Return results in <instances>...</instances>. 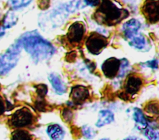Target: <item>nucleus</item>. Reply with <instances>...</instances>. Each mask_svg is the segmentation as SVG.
Wrapping results in <instances>:
<instances>
[{"mask_svg":"<svg viewBox=\"0 0 159 140\" xmlns=\"http://www.w3.org/2000/svg\"><path fill=\"white\" fill-rule=\"evenodd\" d=\"M6 111V106L5 103L2 97L0 95V115L2 114Z\"/></svg>","mask_w":159,"mask_h":140,"instance_id":"nucleus-28","label":"nucleus"},{"mask_svg":"<svg viewBox=\"0 0 159 140\" xmlns=\"http://www.w3.org/2000/svg\"><path fill=\"white\" fill-rule=\"evenodd\" d=\"M129 44L135 48V49L139 50H143L145 49L147 41L145 37L141 34H136L134 36H133L132 38L130 39V41L129 42Z\"/></svg>","mask_w":159,"mask_h":140,"instance_id":"nucleus-16","label":"nucleus"},{"mask_svg":"<svg viewBox=\"0 0 159 140\" xmlns=\"http://www.w3.org/2000/svg\"><path fill=\"white\" fill-rule=\"evenodd\" d=\"M17 17L15 14L11 11H8L5 15L3 19V27L4 28H10L14 26L17 22Z\"/></svg>","mask_w":159,"mask_h":140,"instance_id":"nucleus-18","label":"nucleus"},{"mask_svg":"<svg viewBox=\"0 0 159 140\" xmlns=\"http://www.w3.org/2000/svg\"><path fill=\"white\" fill-rule=\"evenodd\" d=\"M50 4V0H39L38 5L40 9L45 10L49 7Z\"/></svg>","mask_w":159,"mask_h":140,"instance_id":"nucleus-26","label":"nucleus"},{"mask_svg":"<svg viewBox=\"0 0 159 140\" xmlns=\"http://www.w3.org/2000/svg\"><path fill=\"white\" fill-rule=\"evenodd\" d=\"M114 121V114L109 110H102L98 113V119L95 126L98 128H102L104 126L109 124Z\"/></svg>","mask_w":159,"mask_h":140,"instance_id":"nucleus-14","label":"nucleus"},{"mask_svg":"<svg viewBox=\"0 0 159 140\" xmlns=\"http://www.w3.org/2000/svg\"><path fill=\"white\" fill-rule=\"evenodd\" d=\"M34 121V115L31 111L23 107L16 110L9 119V126L12 128H21L30 126Z\"/></svg>","mask_w":159,"mask_h":140,"instance_id":"nucleus-4","label":"nucleus"},{"mask_svg":"<svg viewBox=\"0 0 159 140\" xmlns=\"http://www.w3.org/2000/svg\"><path fill=\"white\" fill-rule=\"evenodd\" d=\"M143 66L147 67H150L153 69H157L158 68V62L157 59H153L152 60H148L147 61L143 63Z\"/></svg>","mask_w":159,"mask_h":140,"instance_id":"nucleus-25","label":"nucleus"},{"mask_svg":"<svg viewBox=\"0 0 159 140\" xmlns=\"http://www.w3.org/2000/svg\"><path fill=\"white\" fill-rule=\"evenodd\" d=\"M99 140H110V139L105 138H102V139H99Z\"/></svg>","mask_w":159,"mask_h":140,"instance_id":"nucleus-31","label":"nucleus"},{"mask_svg":"<svg viewBox=\"0 0 159 140\" xmlns=\"http://www.w3.org/2000/svg\"><path fill=\"white\" fill-rule=\"evenodd\" d=\"M0 90H1V85H0Z\"/></svg>","mask_w":159,"mask_h":140,"instance_id":"nucleus-32","label":"nucleus"},{"mask_svg":"<svg viewBox=\"0 0 159 140\" xmlns=\"http://www.w3.org/2000/svg\"><path fill=\"white\" fill-rule=\"evenodd\" d=\"M120 60L116 57H110L106 59L101 66V69L105 77L113 78L119 73Z\"/></svg>","mask_w":159,"mask_h":140,"instance_id":"nucleus-8","label":"nucleus"},{"mask_svg":"<svg viewBox=\"0 0 159 140\" xmlns=\"http://www.w3.org/2000/svg\"><path fill=\"white\" fill-rule=\"evenodd\" d=\"M5 34V30L3 26H0V37L3 36Z\"/></svg>","mask_w":159,"mask_h":140,"instance_id":"nucleus-29","label":"nucleus"},{"mask_svg":"<svg viewBox=\"0 0 159 140\" xmlns=\"http://www.w3.org/2000/svg\"><path fill=\"white\" fill-rule=\"evenodd\" d=\"M133 118L139 129L143 130L148 126L147 119L145 118L143 111L140 109L138 108H135L134 109Z\"/></svg>","mask_w":159,"mask_h":140,"instance_id":"nucleus-15","label":"nucleus"},{"mask_svg":"<svg viewBox=\"0 0 159 140\" xmlns=\"http://www.w3.org/2000/svg\"><path fill=\"white\" fill-rule=\"evenodd\" d=\"M143 134L148 140H159V133L158 128L148 126L143 129Z\"/></svg>","mask_w":159,"mask_h":140,"instance_id":"nucleus-19","label":"nucleus"},{"mask_svg":"<svg viewBox=\"0 0 159 140\" xmlns=\"http://www.w3.org/2000/svg\"><path fill=\"white\" fill-rule=\"evenodd\" d=\"M33 0H9V4L12 9H19L28 6Z\"/></svg>","mask_w":159,"mask_h":140,"instance_id":"nucleus-21","label":"nucleus"},{"mask_svg":"<svg viewBox=\"0 0 159 140\" xmlns=\"http://www.w3.org/2000/svg\"><path fill=\"white\" fill-rule=\"evenodd\" d=\"M122 140H137V139L135 136H129V137H127V138H124Z\"/></svg>","mask_w":159,"mask_h":140,"instance_id":"nucleus-30","label":"nucleus"},{"mask_svg":"<svg viewBox=\"0 0 159 140\" xmlns=\"http://www.w3.org/2000/svg\"><path fill=\"white\" fill-rule=\"evenodd\" d=\"M17 40L36 63L50 58L55 52L53 45L35 30L25 33Z\"/></svg>","mask_w":159,"mask_h":140,"instance_id":"nucleus-1","label":"nucleus"},{"mask_svg":"<svg viewBox=\"0 0 159 140\" xmlns=\"http://www.w3.org/2000/svg\"><path fill=\"white\" fill-rule=\"evenodd\" d=\"M140 27L141 24L138 20L135 19H131L126 21L123 24L122 30L125 37L130 39L137 34Z\"/></svg>","mask_w":159,"mask_h":140,"instance_id":"nucleus-11","label":"nucleus"},{"mask_svg":"<svg viewBox=\"0 0 159 140\" xmlns=\"http://www.w3.org/2000/svg\"><path fill=\"white\" fill-rule=\"evenodd\" d=\"M88 89L83 85H75L72 87L70 96L72 102L75 105H81L89 97Z\"/></svg>","mask_w":159,"mask_h":140,"instance_id":"nucleus-9","label":"nucleus"},{"mask_svg":"<svg viewBox=\"0 0 159 140\" xmlns=\"http://www.w3.org/2000/svg\"><path fill=\"white\" fill-rule=\"evenodd\" d=\"M99 5L94 16L96 21L101 24L115 26L129 15V12L116 0H101Z\"/></svg>","mask_w":159,"mask_h":140,"instance_id":"nucleus-2","label":"nucleus"},{"mask_svg":"<svg viewBox=\"0 0 159 140\" xmlns=\"http://www.w3.org/2000/svg\"><path fill=\"white\" fill-rule=\"evenodd\" d=\"M62 117L65 121L70 122L72 119L73 118V113L69 109L65 108L62 112Z\"/></svg>","mask_w":159,"mask_h":140,"instance_id":"nucleus-24","label":"nucleus"},{"mask_svg":"<svg viewBox=\"0 0 159 140\" xmlns=\"http://www.w3.org/2000/svg\"><path fill=\"white\" fill-rule=\"evenodd\" d=\"M46 133L50 140H63L65 136V131L63 127L58 124H49Z\"/></svg>","mask_w":159,"mask_h":140,"instance_id":"nucleus-13","label":"nucleus"},{"mask_svg":"<svg viewBox=\"0 0 159 140\" xmlns=\"http://www.w3.org/2000/svg\"><path fill=\"white\" fill-rule=\"evenodd\" d=\"M81 134L85 139H92L96 136V131L91 126L83 125L81 127Z\"/></svg>","mask_w":159,"mask_h":140,"instance_id":"nucleus-20","label":"nucleus"},{"mask_svg":"<svg viewBox=\"0 0 159 140\" xmlns=\"http://www.w3.org/2000/svg\"><path fill=\"white\" fill-rule=\"evenodd\" d=\"M107 44V38L98 32H91L85 42L86 49L93 55L99 54Z\"/></svg>","mask_w":159,"mask_h":140,"instance_id":"nucleus-5","label":"nucleus"},{"mask_svg":"<svg viewBox=\"0 0 159 140\" xmlns=\"http://www.w3.org/2000/svg\"><path fill=\"white\" fill-rule=\"evenodd\" d=\"M145 110H146V111L148 113L158 114V103H155V102L149 103L148 105L146 106Z\"/></svg>","mask_w":159,"mask_h":140,"instance_id":"nucleus-23","label":"nucleus"},{"mask_svg":"<svg viewBox=\"0 0 159 140\" xmlns=\"http://www.w3.org/2000/svg\"><path fill=\"white\" fill-rule=\"evenodd\" d=\"M54 91L58 95H63L66 92V86L61 77L55 73H51L48 77Z\"/></svg>","mask_w":159,"mask_h":140,"instance_id":"nucleus-12","label":"nucleus"},{"mask_svg":"<svg viewBox=\"0 0 159 140\" xmlns=\"http://www.w3.org/2000/svg\"><path fill=\"white\" fill-rule=\"evenodd\" d=\"M84 4L88 6H96L99 4L101 0H83Z\"/></svg>","mask_w":159,"mask_h":140,"instance_id":"nucleus-27","label":"nucleus"},{"mask_svg":"<svg viewBox=\"0 0 159 140\" xmlns=\"http://www.w3.org/2000/svg\"><path fill=\"white\" fill-rule=\"evenodd\" d=\"M120 60V69L118 73L119 77H122L125 75L126 72H127V68L129 67V62L128 60L125 58H122Z\"/></svg>","mask_w":159,"mask_h":140,"instance_id":"nucleus-22","label":"nucleus"},{"mask_svg":"<svg viewBox=\"0 0 159 140\" xmlns=\"http://www.w3.org/2000/svg\"><path fill=\"white\" fill-rule=\"evenodd\" d=\"M22 48V45L17 40L5 54L0 55V75L7 74L17 65Z\"/></svg>","mask_w":159,"mask_h":140,"instance_id":"nucleus-3","label":"nucleus"},{"mask_svg":"<svg viewBox=\"0 0 159 140\" xmlns=\"http://www.w3.org/2000/svg\"><path fill=\"white\" fill-rule=\"evenodd\" d=\"M159 1L145 0L142 7V12L146 19L151 23H156L159 20Z\"/></svg>","mask_w":159,"mask_h":140,"instance_id":"nucleus-6","label":"nucleus"},{"mask_svg":"<svg viewBox=\"0 0 159 140\" xmlns=\"http://www.w3.org/2000/svg\"><path fill=\"white\" fill-rule=\"evenodd\" d=\"M142 80L139 76L130 75L128 77L124 86V90L126 93L130 95L136 94L141 88Z\"/></svg>","mask_w":159,"mask_h":140,"instance_id":"nucleus-10","label":"nucleus"},{"mask_svg":"<svg viewBox=\"0 0 159 140\" xmlns=\"http://www.w3.org/2000/svg\"><path fill=\"white\" fill-rule=\"evenodd\" d=\"M85 27L83 22L76 21L73 22L68 28L66 33V39L71 44H79L83 39Z\"/></svg>","mask_w":159,"mask_h":140,"instance_id":"nucleus-7","label":"nucleus"},{"mask_svg":"<svg viewBox=\"0 0 159 140\" xmlns=\"http://www.w3.org/2000/svg\"><path fill=\"white\" fill-rule=\"evenodd\" d=\"M11 140H32V135L25 129H16L11 134Z\"/></svg>","mask_w":159,"mask_h":140,"instance_id":"nucleus-17","label":"nucleus"}]
</instances>
